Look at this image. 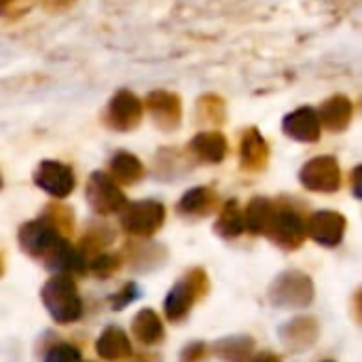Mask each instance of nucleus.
<instances>
[{
	"mask_svg": "<svg viewBox=\"0 0 362 362\" xmlns=\"http://www.w3.org/2000/svg\"><path fill=\"white\" fill-rule=\"evenodd\" d=\"M34 180L40 189H45L47 193H51L55 197H66L74 187V176H72L70 168L64 163H57V161L40 163Z\"/></svg>",
	"mask_w": 362,
	"mask_h": 362,
	"instance_id": "nucleus-3",
	"label": "nucleus"
},
{
	"mask_svg": "<svg viewBox=\"0 0 362 362\" xmlns=\"http://www.w3.org/2000/svg\"><path fill=\"white\" fill-rule=\"evenodd\" d=\"M210 199H212V193L208 189H195V191L185 195L180 208L187 210V212H199V210H204L208 206Z\"/></svg>",
	"mask_w": 362,
	"mask_h": 362,
	"instance_id": "nucleus-16",
	"label": "nucleus"
},
{
	"mask_svg": "<svg viewBox=\"0 0 362 362\" xmlns=\"http://www.w3.org/2000/svg\"><path fill=\"white\" fill-rule=\"evenodd\" d=\"M87 195H89L91 206H93L98 212H102V214L112 212V210H117V208L123 206V195H121V191L117 189V185H115L108 176H104V174H100V172L93 174V176L89 178Z\"/></svg>",
	"mask_w": 362,
	"mask_h": 362,
	"instance_id": "nucleus-5",
	"label": "nucleus"
},
{
	"mask_svg": "<svg viewBox=\"0 0 362 362\" xmlns=\"http://www.w3.org/2000/svg\"><path fill=\"white\" fill-rule=\"evenodd\" d=\"M148 110L161 127H174L180 119V102L168 91H155L146 98Z\"/></svg>",
	"mask_w": 362,
	"mask_h": 362,
	"instance_id": "nucleus-7",
	"label": "nucleus"
},
{
	"mask_svg": "<svg viewBox=\"0 0 362 362\" xmlns=\"http://www.w3.org/2000/svg\"><path fill=\"white\" fill-rule=\"evenodd\" d=\"M163 221V206L155 202H138L125 208L123 225L134 233H153Z\"/></svg>",
	"mask_w": 362,
	"mask_h": 362,
	"instance_id": "nucleus-4",
	"label": "nucleus"
},
{
	"mask_svg": "<svg viewBox=\"0 0 362 362\" xmlns=\"http://www.w3.org/2000/svg\"><path fill=\"white\" fill-rule=\"evenodd\" d=\"M191 151L204 161H221L227 153V140L218 132H204L191 140Z\"/></svg>",
	"mask_w": 362,
	"mask_h": 362,
	"instance_id": "nucleus-9",
	"label": "nucleus"
},
{
	"mask_svg": "<svg viewBox=\"0 0 362 362\" xmlns=\"http://www.w3.org/2000/svg\"><path fill=\"white\" fill-rule=\"evenodd\" d=\"M310 231L316 240L325 244H335L344 231V218L335 212H320L312 218Z\"/></svg>",
	"mask_w": 362,
	"mask_h": 362,
	"instance_id": "nucleus-10",
	"label": "nucleus"
},
{
	"mask_svg": "<svg viewBox=\"0 0 362 362\" xmlns=\"http://www.w3.org/2000/svg\"><path fill=\"white\" fill-rule=\"evenodd\" d=\"M140 119H142V102L134 93L119 91L110 100L108 110H106V121L110 127L127 132V129H134L140 123Z\"/></svg>",
	"mask_w": 362,
	"mask_h": 362,
	"instance_id": "nucleus-1",
	"label": "nucleus"
},
{
	"mask_svg": "<svg viewBox=\"0 0 362 362\" xmlns=\"http://www.w3.org/2000/svg\"><path fill=\"white\" fill-rule=\"evenodd\" d=\"M8 2H11V0H0V11H2V8H4V6L8 4Z\"/></svg>",
	"mask_w": 362,
	"mask_h": 362,
	"instance_id": "nucleus-17",
	"label": "nucleus"
},
{
	"mask_svg": "<svg viewBox=\"0 0 362 362\" xmlns=\"http://www.w3.org/2000/svg\"><path fill=\"white\" fill-rule=\"evenodd\" d=\"M55 240H57V235H55L53 227H49L42 221L25 225L21 231V244L30 250H42V248L55 244Z\"/></svg>",
	"mask_w": 362,
	"mask_h": 362,
	"instance_id": "nucleus-12",
	"label": "nucleus"
},
{
	"mask_svg": "<svg viewBox=\"0 0 362 362\" xmlns=\"http://www.w3.org/2000/svg\"><path fill=\"white\" fill-rule=\"evenodd\" d=\"M267 161V144L257 129H248L242 140V163L250 170L263 168Z\"/></svg>",
	"mask_w": 362,
	"mask_h": 362,
	"instance_id": "nucleus-11",
	"label": "nucleus"
},
{
	"mask_svg": "<svg viewBox=\"0 0 362 362\" xmlns=\"http://www.w3.org/2000/svg\"><path fill=\"white\" fill-rule=\"evenodd\" d=\"M284 132L299 142H316L320 138V119L312 108H299L284 119Z\"/></svg>",
	"mask_w": 362,
	"mask_h": 362,
	"instance_id": "nucleus-6",
	"label": "nucleus"
},
{
	"mask_svg": "<svg viewBox=\"0 0 362 362\" xmlns=\"http://www.w3.org/2000/svg\"><path fill=\"white\" fill-rule=\"evenodd\" d=\"M110 172L121 182H136L142 176V163L129 153H119L110 161Z\"/></svg>",
	"mask_w": 362,
	"mask_h": 362,
	"instance_id": "nucleus-13",
	"label": "nucleus"
},
{
	"mask_svg": "<svg viewBox=\"0 0 362 362\" xmlns=\"http://www.w3.org/2000/svg\"><path fill=\"white\" fill-rule=\"evenodd\" d=\"M301 182L308 189L314 191H335L341 182L339 165L333 157H316L312 159L303 172H301Z\"/></svg>",
	"mask_w": 362,
	"mask_h": 362,
	"instance_id": "nucleus-2",
	"label": "nucleus"
},
{
	"mask_svg": "<svg viewBox=\"0 0 362 362\" xmlns=\"http://www.w3.org/2000/svg\"><path fill=\"white\" fill-rule=\"evenodd\" d=\"M318 119H320V123H325L329 129L341 132V129L350 123V119H352V104H350V100L344 98V95L331 98V100L322 106Z\"/></svg>",
	"mask_w": 362,
	"mask_h": 362,
	"instance_id": "nucleus-8",
	"label": "nucleus"
},
{
	"mask_svg": "<svg viewBox=\"0 0 362 362\" xmlns=\"http://www.w3.org/2000/svg\"><path fill=\"white\" fill-rule=\"evenodd\" d=\"M246 216H248V223H250L252 231H261L272 218V208H269V204L265 199H255L250 204Z\"/></svg>",
	"mask_w": 362,
	"mask_h": 362,
	"instance_id": "nucleus-15",
	"label": "nucleus"
},
{
	"mask_svg": "<svg viewBox=\"0 0 362 362\" xmlns=\"http://www.w3.org/2000/svg\"><path fill=\"white\" fill-rule=\"evenodd\" d=\"M274 225H276V235L280 240H291V242L297 244L301 240V235H303V225H301L297 214H291V212L280 214Z\"/></svg>",
	"mask_w": 362,
	"mask_h": 362,
	"instance_id": "nucleus-14",
	"label": "nucleus"
}]
</instances>
